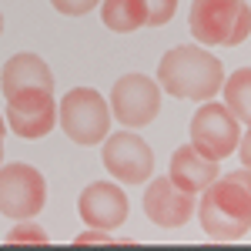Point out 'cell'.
<instances>
[{
	"instance_id": "cell-19",
	"label": "cell",
	"mask_w": 251,
	"mask_h": 251,
	"mask_svg": "<svg viewBox=\"0 0 251 251\" xmlns=\"http://www.w3.org/2000/svg\"><path fill=\"white\" fill-rule=\"evenodd\" d=\"M114 238H111V231H100V228H91V231H84L74 238V245H111Z\"/></svg>"
},
{
	"instance_id": "cell-3",
	"label": "cell",
	"mask_w": 251,
	"mask_h": 251,
	"mask_svg": "<svg viewBox=\"0 0 251 251\" xmlns=\"http://www.w3.org/2000/svg\"><path fill=\"white\" fill-rule=\"evenodd\" d=\"M188 27L201 47H238L251 34V7L245 0H191Z\"/></svg>"
},
{
	"instance_id": "cell-14",
	"label": "cell",
	"mask_w": 251,
	"mask_h": 251,
	"mask_svg": "<svg viewBox=\"0 0 251 251\" xmlns=\"http://www.w3.org/2000/svg\"><path fill=\"white\" fill-rule=\"evenodd\" d=\"M100 20L114 34H134L148 27V7L144 0H100Z\"/></svg>"
},
{
	"instance_id": "cell-20",
	"label": "cell",
	"mask_w": 251,
	"mask_h": 251,
	"mask_svg": "<svg viewBox=\"0 0 251 251\" xmlns=\"http://www.w3.org/2000/svg\"><path fill=\"white\" fill-rule=\"evenodd\" d=\"M238 154H241V164L251 168V124H248V131L241 134V141H238Z\"/></svg>"
},
{
	"instance_id": "cell-2",
	"label": "cell",
	"mask_w": 251,
	"mask_h": 251,
	"mask_svg": "<svg viewBox=\"0 0 251 251\" xmlns=\"http://www.w3.org/2000/svg\"><path fill=\"white\" fill-rule=\"evenodd\" d=\"M194 211L204 234L214 241H238L251 231V191L231 174H218L201 191Z\"/></svg>"
},
{
	"instance_id": "cell-8",
	"label": "cell",
	"mask_w": 251,
	"mask_h": 251,
	"mask_svg": "<svg viewBox=\"0 0 251 251\" xmlns=\"http://www.w3.org/2000/svg\"><path fill=\"white\" fill-rule=\"evenodd\" d=\"M100 161L107 174L117 177L121 184H144V181H151V171H154V154H151L148 141L137 137L131 127L107 134L100 141Z\"/></svg>"
},
{
	"instance_id": "cell-1",
	"label": "cell",
	"mask_w": 251,
	"mask_h": 251,
	"mask_svg": "<svg viewBox=\"0 0 251 251\" xmlns=\"http://www.w3.org/2000/svg\"><path fill=\"white\" fill-rule=\"evenodd\" d=\"M157 84L177 100H211L225 84V64L204 47H171L157 64Z\"/></svg>"
},
{
	"instance_id": "cell-11",
	"label": "cell",
	"mask_w": 251,
	"mask_h": 251,
	"mask_svg": "<svg viewBox=\"0 0 251 251\" xmlns=\"http://www.w3.org/2000/svg\"><path fill=\"white\" fill-rule=\"evenodd\" d=\"M194 198L198 194L181 191L171 177L164 174V177H154L148 184V191H144V214L154 225H161V228H181V225L191 221L194 208H198Z\"/></svg>"
},
{
	"instance_id": "cell-5",
	"label": "cell",
	"mask_w": 251,
	"mask_h": 251,
	"mask_svg": "<svg viewBox=\"0 0 251 251\" xmlns=\"http://www.w3.org/2000/svg\"><path fill=\"white\" fill-rule=\"evenodd\" d=\"M188 134H191V148H198L211 161H221V157H231L238 151L241 124L225 104H218L211 97V100H201V107L194 111Z\"/></svg>"
},
{
	"instance_id": "cell-18",
	"label": "cell",
	"mask_w": 251,
	"mask_h": 251,
	"mask_svg": "<svg viewBox=\"0 0 251 251\" xmlns=\"http://www.w3.org/2000/svg\"><path fill=\"white\" fill-rule=\"evenodd\" d=\"M54 3V10L64 14V17H84V14H91L100 0H50Z\"/></svg>"
},
{
	"instance_id": "cell-9",
	"label": "cell",
	"mask_w": 251,
	"mask_h": 251,
	"mask_svg": "<svg viewBox=\"0 0 251 251\" xmlns=\"http://www.w3.org/2000/svg\"><path fill=\"white\" fill-rule=\"evenodd\" d=\"M7 127L17 137L37 141V137L50 134L57 124V104H54V91H40V87H27L7 97Z\"/></svg>"
},
{
	"instance_id": "cell-10",
	"label": "cell",
	"mask_w": 251,
	"mask_h": 251,
	"mask_svg": "<svg viewBox=\"0 0 251 251\" xmlns=\"http://www.w3.org/2000/svg\"><path fill=\"white\" fill-rule=\"evenodd\" d=\"M80 221L87 228H100V231H114L127 221V194L111 181H94L87 184L77 198Z\"/></svg>"
},
{
	"instance_id": "cell-23",
	"label": "cell",
	"mask_w": 251,
	"mask_h": 251,
	"mask_svg": "<svg viewBox=\"0 0 251 251\" xmlns=\"http://www.w3.org/2000/svg\"><path fill=\"white\" fill-rule=\"evenodd\" d=\"M0 161H3V131H0Z\"/></svg>"
},
{
	"instance_id": "cell-4",
	"label": "cell",
	"mask_w": 251,
	"mask_h": 251,
	"mask_svg": "<svg viewBox=\"0 0 251 251\" xmlns=\"http://www.w3.org/2000/svg\"><path fill=\"white\" fill-rule=\"evenodd\" d=\"M111 121H114V114H111L104 94L94 91V87H74V91H67L60 97V104H57L60 131L80 148L100 144L107 137Z\"/></svg>"
},
{
	"instance_id": "cell-6",
	"label": "cell",
	"mask_w": 251,
	"mask_h": 251,
	"mask_svg": "<svg viewBox=\"0 0 251 251\" xmlns=\"http://www.w3.org/2000/svg\"><path fill=\"white\" fill-rule=\"evenodd\" d=\"M47 204V181L34 164H0V214L14 221H30Z\"/></svg>"
},
{
	"instance_id": "cell-13",
	"label": "cell",
	"mask_w": 251,
	"mask_h": 251,
	"mask_svg": "<svg viewBox=\"0 0 251 251\" xmlns=\"http://www.w3.org/2000/svg\"><path fill=\"white\" fill-rule=\"evenodd\" d=\"M27 87H40V91H54V74L37 54H14L0 71V91L3 97L27 91Z\"/></svg>"
},
{
	"instance_id": "cell-24",
	"label": "cell",
	"mask_w": 251,
	"mask_h": 251,
	"mask_svg": "<svg viewBox=\"0 0 251 251\" xmlns=\"http://www.w3.org/2000/svg\"><path fill=\"white\" fill-rule=\"evenodd\" d=\"M0 34H3V14H0Z\"/></svg>"
},
{
	"instance_id": "cell-16",
	"label": "cell",
	"mask_w": 251,
	"mask_h": 251,
	"mask_svg": "<svg viewBox=\"0 0 251 251\" xmlns=\"http://www.w3.org/2000/svg\"><path fill=\"white\" fill-rule=\"evenodd\" d=\"M148 7V27H164L177 10V0H144Z\"/></svg>"
},
{
	"instance_id": "cell-22",
	"label": "cell",
	"mask_w": 251,
	"mask_h": 251,
	"mask_svg": "<svg viewBox=\"0 0 251 251\" xmlns=\"http://www.w3.org/2000/svg\"><path fill=\"white\" fill-rule=\"evenodd\" d=\"M0 131H3V134H7V117H0Z\"/></svg>"
},
{
	"instance_id": "cell-17",
	"label": "cell",
	"mask_w": 251,
	"mask_h": 251,
	"mask_svg": "<svg viewBox=\"0 0 251 251\" xmlns=\"http://www.w3.org/2000/svg\"><path fill=\"white\" fill-rule=\"evenodd\" d=\"M24 241H30V245H47V231L37 228V225H17L14 231L7 234V245H24Z\"/></svg>"
},
{
	"instance_id": "cell-12",
	"label": "cell",
	"mask_w": 251,
	"mask_h": 251,
	"mask_svg": "<svg viewBox=\"0 0 251 251\" xmlns=\"http://www.w3.org/2000/svg\"><path fill=\"white\" fill-rule=\"evenodd\" d=\"M168 177H171L181 191L201 194V191H204V188L214 181V177H218V161L204 157L198 148H191V144H184V148H177V151L171 154Z\"/></svg>"
},
{
	"instance_id": "cell-7",
	"label": "cell",
	"mask_w": 251,
	"mask_h": 251,
	"mask_svg": "<svg viewBox=\"0 0 251 251\" xmlns=\"http://www.w3.org/2000/svg\"><path fill=\"white\" fill-rule=\"evenodd\" d=\"M111 114L124 127H148L161 114V84L148 74H124L111 87Z\"/></svg>"
},
{
	"instance_id": "cell-21",
	"label": "cell",
	"mask_w": 251,
	"mask_h": 251,
	"mask_svg": "<svg viewBox=\"0 0 251 251\" xmlns=\"http://www.w3.org/2000/svg\"><path fill=\"white\" fill-rule=\"evenodd\" d=\"M228 174H231V177H238V181H241V184L251 191V168H238V171H228Z\"/></svg>"
},
{
	"instance_id": "cell-15",
	"label": "cell",
	"mask_w": 251,
	"mask_h": 251,
	"mask_svg": "<svg viewBox=\"0 0 251 251\" xmlns=\"http://www.w3.org/2000/svg\"><path fill=\"white\" fill-rule=\"evenodd\" d=\"M221 91H225V107L238 117V124H251V67H241L231 77H225Z\"/></svg>"
}]
</instances>
